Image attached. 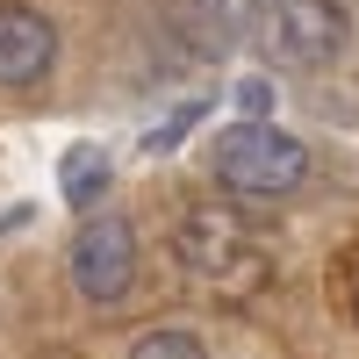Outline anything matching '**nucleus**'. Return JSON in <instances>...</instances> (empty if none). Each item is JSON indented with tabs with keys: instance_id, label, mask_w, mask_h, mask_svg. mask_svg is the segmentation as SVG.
Returning <instances> with one entry per match:
<instances>
[{
	"instance_id": "nucleus-5",
	"label": "nucleus",
	"mask_w": 359,
	"mask_h": 359,
	"mask_svg": "<svg viewBox=\"0 0 359 359\" xmlns=\"http://www.w3.org/2000/svg\"><path fill=\"white\" fill-rule=\"evenodd\" d=\"M57 57V29L36 8H15L0 0V86H36Z\"/></svg>"
},
{
	"instance_id": "nucleus-1",
	"label": "nucleus",
	"mask_w": 359,
	"mask_h": 359,
	"mask_svg": "<svg viewBox=\"0 0 359 359\" xmlns=\"http://www.w3.org/2000/svg\"><path fill=\"white\" fill-rule=\"evenodd\" d=\"M208 172H216V187H230V194L273 201V194L309 180V144L287 137L280 123H230L208 144Z\"/></svg>"
},
{
	"instance_id": "nucleus-7",
	"label": "nucleus",
	"mask_w": 359,
	"mask_h": 359,
	"mask_svg": "<svg viewBox=\"0 0 359 359\" xmlns=\"http://www.w3.org/2000/svg\"><path fill=\"white\" fill-rule=\"evenodd\" d=\"M130 359H208V352H201L194 331H144L130 345Z\"/></svg>"
},
{
	"instance_id": "nucleus-3",
	"label": "nucleus",
	"mask_w": 359,
	"mask_h": 359,
	"mask_svg": "<svg viewBox=\"0 0 359 359\" xmlns=\"http://www.w3.org/2000/svg\"><path fill=\"white\" fill-rule=\"evenodd\" d=\"M180 259H187L201 280H216L223 294H252V287H266V273H273V259L252 245L245 216H237V208H216V201L187 208V223H180Z\"/></svg>"
},
{
	"instance_id": "nucleus-4",
	"label": "nucleus",
	"mask_w": 359,
	"mask_h": 359,
	"mask_svg": "<svg viewBox=\"0 0 359 359\" xmlns=\"http://www.w3.org/2000/svg\"><path fill=\"white\" fill-rule=\"evenodd\" d=\"M65 266H72V287L86 302H101V309L123 302L137 287V230L123 216H86L79 237H72V252H65Z\"/></svg>"
},
{
	"instance_id": "nucleus-10",
	"label": "nucleus",
	"mask_w": 359,
	"mask_h": 359,
	"mask_svg": "<svg viewBox=\"0 0 359 359\" xmlns=\"http://www.w3.org/2000/svg\"><path fill=\"white\" fill-rule=\"evenodd\" d=\"M352 316H359V287H352Z\"/></svg>"
},
{
	"instance_id": "nucleus-9",
	"label": "nucleus",
	"mask_w": 359,
	"mask_h": 359,
	"mask_svg": "<svg viewBox=\"0 0 359 359\" xmlns=\"http://www.w3.org/2000/svg\"><path fill=\"white\" fill-rule=\"evenodd\" d=\"M237 108H245V123H273V86L266 79H237Z\"/></svg>"
},
{
	"instance_id": "nucleus-6",
	"label": "nucleus",
	"mask_w": 359,
	"mask_h": 359,
	"mask_svg": "<svg viewBox=\"0 0 359 359\" xmlns=\"http://www.w3.org/2000/svg\"><path fill=\"white\" fill-rule=\"evenodd\" d=\"M57 187H65V201L79 208V216H94V201L108 194V151L101 144H72L65 165H57Z\"/></svg>"
},
{
	"instance_id": "nucleus-8",
	"label": "nucleus",
	"mask_w": 359,
	"mask_h": 359,
	"mask_svg": "<svg viewBox=\"0 0 359 359\" xmlns=\"http://www.w3.org/2000/svg\"><path fill=\"white\" fill-rule=\"evenodd\" d=\"M201 115H208V101H180V108L165 115V123H158L151 137H144V151H151V158H158V151H172V144L187 137V130H201Z\"/></svg>"
},
{
	"instance_id": "nucleus-2",
	"label": "nucleus",
	"mask_w": 359,
	"mask_h": 359,
	"mask_svg": "<svg viewBox=\"0 0 359 359\" xmlns=\"http://www.w3.org/2000/svg\"><path fill=\"white\" fill-rule=\"evenodd\" d=\"M252 50L266 65H287V72H309V65H331L352 36V15L345 0H252Z\"/></svg>"
}]
</instances>
